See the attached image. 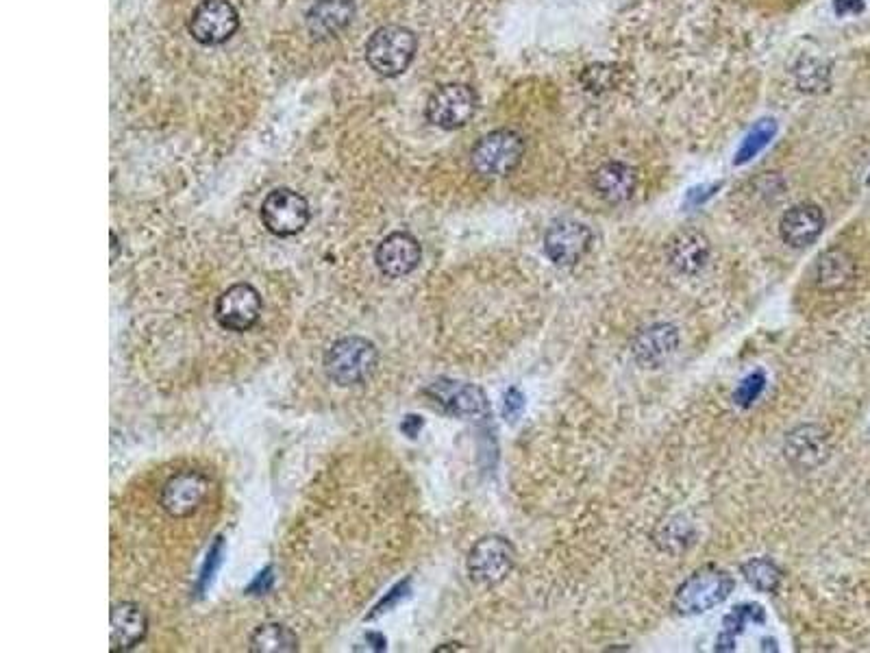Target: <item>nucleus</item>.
Here are the masks:
<instances>
[{"label": "nucleus", "instance_id": "nucleus-1", "mask_svg": "<svg viewBox=\"0 0 870 653\" xmlns=\"http://www.w3.org/2000/svg\"><path fill=\"white\" fill-rule=\"evenodd\" d=\"M379 366V351L375 342L362 336H346L331 344L325 353V373L342 388L359 386L375 375Z\"/></svg>", "mask_w": 870, "mask_h": 653}, {"label": "nucleus", "instance_id": "nucleus-2", "mask_svg": "<svg viewBox=\"0 0 870 653\" xmlns=\"http://www.w3.org/2000/svg\"><path fill=\"white\" fill-rule=\"evenodd\" d=\"M736 588V579L718 566H703L683 582L673 597V608L681 616H699L727 601Z\"/></svg>", "mask_w": 870, "mask_h": 653}, {"label": "nucleus", "instance_id": "nucleus-3", "mask_svg": "<svg viewBox=\"0 0 870 653\" xmlns=\"http://www.w3.org/2000/svg\"><path fill=\"white\" fill-rule=\"evenodd\" d=\"M525 155V142L516 131H492L475 144L470 153V164L483 179H503L520 166Z\"/></svg>", "mask_w": 870, "mask_h": 653}, {"label": "nucleus", "instance_id": "nucleus-4", "mask_svg": "<svg viewBox=\"0 0 870 653\" xmlns=\"http://www.w3.org/2000/svg\"><path fill=\"white\" fill-rule=\"evenodd\" d=\"M416 55V35L390 24L381 27L370 35L366 42V61L368 66L381 77H399L412 64Z\"/></svg>", "mask_w": 870, "mask_h": 653}, {"label": "nucleus", "instance_id": "nucleus-5", "mask_svg": "<svg viewBox=\"0 0 870 653\" xmlns=\"http://www.w3.org/2000/svg\"><path fill=\"white\" fill-rule=\"evenodd\" d=\"M516 549L512 542L503 536H483L472 545L466 569L468 575L479 586H496L514 571Z\"/></svg>", "mask_w": 870, "mask_h": 653}, {"label": "nucleus", "instance_id": "nucleus-6", "mask_svg": "<svg viewBox=\"0 0 870 653\" xmlns=\"http://www.w3.org/2000/svg\"><path fill=\"white\" fill-rule=\"evenodd\" d=\"M211 492V479L194 468H185L166 479L159 492V505L172 519H188L203 508Z\"/></svg>", "mask_w": 870, "mask_h": 653}, {"label": "nucleus", "instance_id": "nucleus-7", "mask_svg": "<svg viewBox=\"0 0 870 653\" xmlns=\"http://www.w3.org/2000/svg\"><path fill=\"white\" fill-rule=\"evenodd\" d=\"M309 203L303 194L290 188L272 190L261 203V223L279 238H292L309 223Z\"/></svg>", "mask_w": 870, "mask_h": 653}, {"label": "nucleus", "instance_id": "nucleus-8", "mask_svg": "<svg viewBox=\"0 0 870 653\" xmlns=\"http://www.w3.org/2000/svg\"><path fill=\"white\" fill-rule=\"evenodd\" d=\"M422 392L435 405H440L442 412L455 418H483L490 414L486 392L475 384H464V381L453 379H435Z\"/></svg>", "mask_w": 870, "mask_h": 653}, {"label": "nucleus", "instance_id": "nucleus-9", "mask_svg": "<svg viewBox=\"0 0 870 653\" xmlns=\"http://www.w3.org/2000/svg\"><path fill=\"white\" fill-rule=\"evenodd\" d=\"M477 112V94L464 83H449L435 90L427 101V118L435 127L462 129Z\"/></svg>", "mask_w": 870, "mask_h": 653}, {"label": "nucleus", "instance_id": "nucleus-10", "mask_svg": "<svg viewBox=\"0 0 870 653\" xmlns=\"http://www.w3.org/2000/svg\"><path fill=\"white\" fill-rule=\"evenodd\" d=\"M240 27V16L229 0H203L192 11L188 29L203 46H218L233 38Z\"/></svg>", "mask_w": 870, "mask_h": 653}, {"label": "nucleus", "instance_id": "nucleus-11", "mask_svg": "<svg viewBox=\"0 0 870 653\" xmlns=\"http://www.w3.org/2000/svg\"><path fill=\"white\" fill-rule=\"evenodd\" d=\"M592 246V229L579 220H555L544 233V253L559 268L581 262Z\"/></svg>", "mask_w": 870, "mask_h": 653}, {"label": "nucleus", "instance_id": "nucleus-12", "mask_svg": "<svg viewBox=\"0 0 870 653\" xmlns=\"http://www.w3.org/2000/svg\"><path fill=\"white\" fill-rule=\"evenodd\" d=\"M261 307H264V303H261L257 288H253L251 283H235L218 297L214 316L222 329L244 334V331L257 325Z\"/></svg>", "mask_w": 870, "mask_h": 653}, {"label": "nucleus", "instance_id": "nucleus-13", "mask_svg": "<svg viewBox=\"0 0 870 653\" xmlns=\"http://www.w3.org/2000/svg\"><path fill=\"white\" fill-rule=\"evenodd\" d=\"M783 455L797 471H816L831 455L829 434L820 425H801L792 429L783 442Z\"/></svg>", "mask_w": 870, "mask_h": 653}, {"label": "nucleus", "instance_id": "nucleus-14", "mask_svg": "<svg viewBox=\"0 0 870 653\" xmlns=\"http://www.w3.org/2000/svg\"><path fill=\"white\" fill-rule=\"evenodd\" d=\"M422 260L420 242L412 233L396 231L383 238L375 251V264L385 277L401 279L412 275Z\"/></svg>", "mask_w": 870, "mask_h": 653}, {"label": "nucleus", "instance_id": "nucleus-15", "mask_svg": "<svg viewBox=\"0 0 870 653\" xmlns=\"http://www.w3.org/2000/svg\"><path fill=\"white\" fill-rule=\"evenodd\" d=\"M712 244L705 233L696 229H683L670 238L666 246V260L679 275L694 277L703 273L710 264Z\"/></svg>", "mask_w": 870, "mask_h": 653}, {"label": "nucleus", "instance_id": "nucleus-16", "mask_svg": "<svg viewBox=\"0 0 870 653\" xmlns=\"http://www.w3.org/2000/svg\"><path fill=\"white\" fill-rule=\"evenodd\" d=\"M679 347V329L670 323H655L638 331L631 342V353L642 368H660Z\"/></svg>", "mask_w": 870, "mask_h": 653}, {"label": "nucleus", "instance_id": "nucleus-17", "mask_svg": "<svg viewBox=\"0 0 870 653\" xmlns=\"http://www.w3.org/2000/svg\"><path fill=\"white\" fill-rule=\"evenodd\" d=\"M825 229V214L823 209L814 203H799L790 207L786 214L781 216L779 233L781 240L786 242L792 249H805V246L814 244L820 233Z\"/></svg>", "mask_w": 870, "mask_h": 653}, {"label": "nucleus", "instance_id": "nucleus-18", "mask_svg": "<svg viewBox=\"0 0 870 653\" xmlns=\"http://www.w3.org/2000/svg\"><path fill=\"white\" fill-rule=\"evenodd\" d=\"M148 616L133 601H120L111 608V651H131L144 643Z\"/></svg>", "mask_w": 870, "mask_h": 653}, {"label": "nucleus", "instance_id": "nucleus-19", "mask_svg": "<svg viewBox=\"0 0 870 653\" xmlns=\"http://www.w3.org/2000/svg\"><path fill=\"white\" fill-rule=\"evenodd\" d=\"M592 188L605 203L623 205L636 194L638 175L623 162H607L594 170Z\"/></svg>", "mask_w": 870, "mask_h": 653}, {"label": "nucleus", "instance_id": "nucleus-20", "mask_svg": "<svg viewBox=\"0 0 870 653\" xmlns=\"http://www.w3.org/2000/svg\"><path fill=\"white\" fill-rule=\"evenodd\" d=\"M355 18L353 0H316L307 14V29L314 38H331Z\"/></svg>", "mask_w": 870, "mask_h": 653}, {"label": "nucleus", "instance_id": "nucleus-21", "mask_svg": "<svg viewBox=\"0 0 870 653\" xmlns=\"http://www.w3.org/2000/svg\"><path fill=\"white\" fill-rule=\"evenodd\" d=\"M855 279V262L844 249H829L818 255L814 264V283L818 290L838 292Z\"/></svg>", "mask_w": 870, "mask_h": 653}, {"label": "nucleus", "instance_id": "nucleus-22", "mask_svg": "<svg viewBox=\"0 0 870 653\" xmlns=\"http://www.w3.org/2000/svg\"><path fill=\"white\" fill-rule=\"evenodd\" d=\"M248 651L253 653H294L298 651V636L283 623H264L248 640Z\"/></svg>", "mask_w": 870, "mask_h": 653}, {"label": "nucleus", "instance_id": "nucleus-23", "mask_svg": "<svg viewBox=\"0 0 870 653\" xmlns=\"http://www.w3.org/2000/svg\"><path fill=\"white\" fill-rule=\"evenodd\" d=\"M742 575L757 590V593H775L783 582L779 566L768 558H751L742 564Z\"/></svg>", "mask_w": 870, "mask_h": 653}, {"label": "nucleus", "instance_id": "nucleus-24", "mask_svg": "<svg viewBox=\"0 0 870 653\" xmlns=\"http://www.w3.org/2000/svg\"><path fill=\"white\" fill-rule=\"evenodd\" d=\"M694 538V529L688 521H683L681 516H675V519L664 521L660 527L653 532V540L655 545L660 547L666 553H679L686 549Z\"/></svg>", "mask_w": 870, "mask_h": 653}, {"label": "nucleus", "instance_id": "nucleus-25", "mask_svg": "<svg viewBox=\"0 0 870 653\" xmlns=\"http://www.w3.org/2000/svg\"><path fill=\"white\" fill-rule=\"evenodd\" d=\"M775 133H777L775 120H760V122H757V125L751 129V133L747 135V138H744L736 159H733V164L742 166V164L751 162V159L755 155H760L766 149L768 142L773 140Z\"/></svg>", "mask_w": 870, "mask_h": 653}, {"label": "nucleus", "instance_id": "nucleus-26", "mask_svg": "<svg viewBox=\"0 0 870 653\" xmlns=\"http://www.w3.org/2000/svg\"><path fill=\"white\" fill-rule=\"evenodd\" d=\"M766 621V612L762 606H757V603H742V606L733 608L725 619H723V632L738 636L744 632V627L749 623H764Z\"/></svg>", "mask_w": 870, "mask_h": 653}, {"label": "nucleus", "instance_id": "nucleus-27", "mask_svg": "<svg viewBox=\"0 0 870 653\" xmlns=\"http://www.w3.org/2000/svg\"><path fill=\"white\" fill-rule=\"evenodd\" d=\"M766 388V375L764 371H755L751 375L744 377L738 388L733 390V403L738 405V408H751V405L762 397V392Z\"/></svg>", "mask_w": 870, "mask_h": 653}, {"label": "nucleus", "instance_id": "nucleus-28", "mask_svg": "<svg viewBox=\"0 0 870 653\" xmlns=\"http://www.w3.org/2000/svg\"><path fill=\"white\" fill-rule=\"evenodd\" d=\"M525 394L518 388H509L503 397V418L507 423H516L525 412Z\"/></svg>", "mask_w": 870, "mask_h": 653}, {"label": "nucleus", "instance_id": "nucleus-29", "mask_svg": "<svg viewBox=\"0 0 870 653\" xmlns=\"http://www.w3.org/2000/svg\"><path fill=\"white\" fill-rule=\"evenodd\" d=\"M220 562H222V538H218L214 542V547H211L207 553V560H205L203 573H201V582H198V590L207 588V584L211 582V577H214V573L218 571Z\"/></svg>", "mask_w": 870, "mask_h": 653}, {"label": "nucleus", "instance_id": "nucleus-30", "mask_svg": "<svg viewBox=\"0 0 870 653\" xmlns=\"http://www.w3.org/2000/svg\"><path fill=\"white\" fill-rule=\"evenodd\" d=\"M409 595V579H405V582H401V584H396L388 595H385V599L379 603V606L375 608V612L370 614V619H375V616H379V614H383V612H388L390 608H394L396 603L399 601H403L405 597Z\"/></svg>", "mask_w": 870, "mask_h": 653}, {"label": "nucleus", "instance_id": "nucleus-31", "mask_svg": "<svg viewBox=\"0 0 870 653\" xmlns=\"http://www.w3.org/2000/svg\"><path fill=\"white\" fill-rule=\"evenodd\" d=\"M834 11L838 16H857L864 11V0H834Z\"/></svg>", "mask_w": 870, "mask_h": 653}, {"label": "nucleus", "instance_id": "nucleus-32", "mask_svg": "<svg viewBox=\"0 0 870 653\" xmlns=\"http://www.w3.org/2000/svg\"><path fill=\"white\" fill-rule=\"evenodd\" d=\"M272 569L268 566V569L264 571V573H259L257 577H255V582L248 586V593H253V595H266L268 590L272 588Z\"/></svg>", "mask_w": 870, "mask_h": 653}, {"label": "nucleus", "instance_id": "nucleus-33", "mask_svg": "<svg viewBox=\"0 0 870 653\" xmlns=\"http://www.w3.org/2000/svg\"><path fill=\"white\" fill-rule=\"evenodd\" d=\"M422 427H425V421H422V416L416 414H407L401 423V431L407 438H416Z\"/></svg>", "mask_w": 870, "mask_h": 653}, {"label": "nucleus", "instance_id": "nucleus-34", "mask_svg": "<svg viewBox=\"0 0 870 653\" xmlns=\"http://www.w3.org/2000/svg\"><path fill=\"white\" fill-rule=\"evenodd\" d=\"M716 651H736V636H731L727 632L720 634L716 638Z\"/></svg>", "mask_w": 870, "mask_h": 653}, {"label": "nucleus", "instance_id": "nucleus-35", "mask_svg": "<svg viewBox=\"0 0 870 653\" xmlns=\"http://www.w3.org/2000/svg\"><path fill=\"white\" fill-rule=\"evenodd\" d=\"M366 643L370 645L368 649L372 651H385V638L381 634H366Z\"/></svg>", "mask_w": 870, "mask_h": 653}, {"label": "nucleus", "instance_id": "nucleus-36", "mask_svg": "<svg viewBox=\"0 0 870 653\" xmlns=\"http://www.w3.org/2000/svg\"><path fill=\"white\" fill-rule=\"evenodd\" d=\"M109 236H111V264H116L118 262V255H120V242H118L116 231H111Z\"/></svg>", "mask_w": 870, "mask_h": 653}, {"label": "nucleus", "instance_id": "nucleus-37", "mask_svg": "<svg viewBox=\"0 0 870 653\" xmlns=\"http://www.w3.org/2000/svg\"><path fill=\"white\" fill-rule=\"evenodd\" d=\"M457 649H464V647L459 645V643H449L446 647H438L435 651H457Z\"/></svg>", "mask_w": 870, "mask_h": 653}, {"label": "nucleus", "instance_id": "nucleus-38", "mask_svg": "<svg viewBox=\"0 0 870 653\" xmlns=\"http://www.w3.org/2000/svg\"><path fill=\"white\" fill-rule=\"evenodd\" d=\"M868 183H870V179H868Z\"/></svg>", "mask_w": 870, "mask_h": 653}]
</instances>
